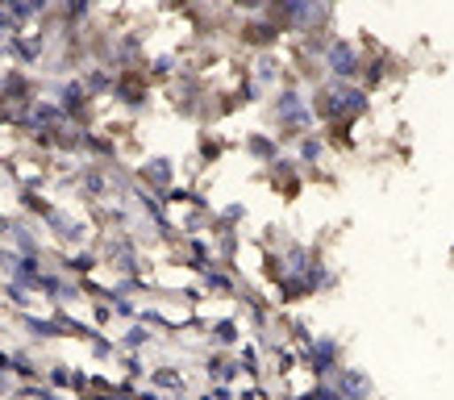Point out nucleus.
I'll return each mask as SVG.
<instances>
[{"mask_svg": "<svg viewBox=\"0 0 454 400\" xmlns=\"http://www.w3.org/2000/svg\"><path fill=\"white\" fill-rule=\"evenodd\" d=\"M304 363H309V372L321 375V380H333V375L342 372V342L333 338V333H313L309 342H304Z\"/></svg>", "mask_w": 454, "mask_h": 400, "instance_id": "nucleus-1", "label": "nucleus"}, {"mask_svg": "<svg viewBox=\"0 0 454 400\" xmlns=\"http://www.w3.org/2000/svg\"><path fill=\"white\" fill-rule=\"evenodd\" d=\"M330 384L338 388V396L342 400H375V380L363 372V367H342Z\"/></svg>", "mask_w": 454, "mask_h": 400, "instance_id": "nucleus-2", "label": "nucleus"}]
</instances>
